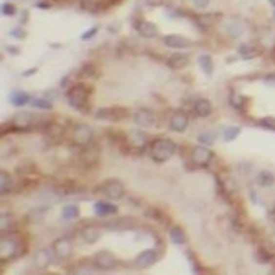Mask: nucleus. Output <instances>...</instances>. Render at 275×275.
<instances>
[{"instance_id": "4c0bfd02", "label": "nucleus", "mask_w": 275, "mask_h": 275, "mask_svg": "<svg viewBox=\"0 0 275 275\" xmlns=\"http://www.w3.org/2000/svg\"><path fill=\"white\" fill-rule=\"evenodd\" d=\"M79 76L81 78H96L98 76V69L93 63H84L79 68Z\"/></svg>"}, {"instance_id": "4468645a", "label": "nucleus", "mask_w": 275, "mask_h": 275, "mask_svg": "<svg viewBox=\"0 0 275 275\" xmlns=\"http://www.w3.org/2000/svg\"><path fill=\"white\" fill-rule=\"evenodd\" d=\"M73 244L68 237H59L53 242V252L59 260H66L71 255Z\"/></svg>"}, {"instance_id": "dca6fc26", "label": "nucleus", "mask_w": 275, "mask_h": 275, "mask_svg": "<svg viewBox=\"0 0 275 275\" xmlns=\"http://www.w3.org/2000/svg\"><path fill=\"white\" fill-rule=\"evenodd\" d=\"M255 257L260 264H265V262H270L275 257V244L270 241L262 242L260 246H257L255 251Z\"/></svg>"}, {"instance_id": "72a5a7b5", "label": "nucleus", "mask_w": 275, "mask_h": 275, "mask_svg": "<svg viewBox=\"0 0 275 275\" xmlns=\"http://www.w3.org/2000/svg\"><path fill=\"white\" fill-rule=\"evenodd\" d=\"M61 216H63V219H66V221L78 219V217H79V208H78L76 204H68V206L63 208Z\"/></svg>"}, {"instance_id": "6e6552de", "label": "nucleus", "mask_w": 275, "mask_h": 275, "mask_svg": "<svg viewBox=\"0 0 275 275\" xmlns=\"http://www.w3.org/2000/svg\"><path fill=\"white\" fill-rule=\"evenodd\" d=\"M96 119L107 120V122H119L127 117V109L125 107H101L96 111Z\"/></svg>"}, {"instance_id": "a19ab883", "label": "nucleus", "mask_w": 275, "mask_h": 275, "mask_svg": "<svg viewBox=\"0 0 275 275\" xmlns=\"http://www.w3.org/2000/svg\"><path fill=\"white\" fill-rule=\"evenodd\" d=\"M259 125L262 129L275 130V119L274 117H262V119L259 120Z\"/></svg>"}, {"instance_id": "7c9ffc66", "label": "nucleus", "mask_w": 275, "mask_h": 275, "mask_svg": "<svg viewBox=\"0 0 275 275\" xmlns=\"http://www.w3.org/2000/svg\"><path fill=\"white\" fill-rule=\"evenodd\" d=\"M195 20H196V23H198V27L201 30H208V28H211L213 25L216 23V15H213V14L196 15Z\"/></svg>"}, {"instance_id": "f704fd0d", "label": "nucleus", "mask_w": 275, "mask_h": 275, "mask_svg": "<svg viewBox=\"0 0 275 275\" xmlns=\"http://www.w3.org/2000/svg\"><path fill=\"white\" fill-rule=\"evenodd\" d=\"M241 135V127H236V125H231V127H226L222 130V140L224 142H233Z\"/></svg>"}, {"instance_id": "a211bd4d", "label": "nucleus", "mask_w": 275, "mask_h": 275, "mask_svg": "<svg viewBox=\"0 0 275 275\" xmlns=\"http://www.w3.org/2000/svg\"><path fill=\"white\" fill-rule=\"evenodd\" d=\"M163 43L173 50H185V48H190L193 45V41L181 37V35H167V37H163Z\"/></svg>"}, {"instance_id": "423d86ee", "label": "nucleus", "mask_w": 275, "mask_h": 275, "mask_svg": "<svg viewBox=\"0 0 275 275\" xmlns=\"http://www.w3.org/2000/svg\"><path fill=\"white\" fill-rule=\"evenodd\" d=\"M37 124H38V117L33 112H19L10 120V125L14 127V130H20V132L32 130Z\"/></svg>"}, {"instance_id": "ddd939ff", "label": "nucleus", "mask_w": 275, "mask_h": 275, "mask_svg": "<svg viewBox=\"0 0 275 275\" xmlns=\"http://www.w3.org/2000/svg\"><path fill=\"white\" fill-rule=\"evenodd\" d=\"M125 142L134 150H143L148 145V135L145 132H142V130H134V132H130L127 135Z\"/></svg>"}, {"instance_id": "f3484780", "label": "nucleus", "mask_w": 275, "mask_h": 275, "mask_svg": "<svg viewBox=\"0 0 275 275\" xmlns=\"http://www.w3.org/2000/svg\"><path fill=\"white\" fill-rule=\"evenodd\" d=\"M33 264H35V267H38L41 270L50 267V265L53 264V254H51L50 249H38L33 255Z\"/></svg>"}, {"instance_id": "864d4df0", "label": "nucleus", "mask_w": 275, "mask_h": 275, "mask_svg": "<svg viewBox=\"0 0 275 275\" xmlns=\"http://www.w3.org/2000/svg\"><path fill=\"white\" fill-rule=\"evenodd\" d=\"M38 71V68H32V69H27V71H23V76H32L33 73H37Z\"/></svg>"}, {"instance_id": "393cba45", "label": "nucleus", "mask_w": 275, "mask_h": 275, "mask_svg": "<svg viewBox=\"0 0 275 275\" xmlns=\"http://www.w3.org/2000/svg\"><path fill=\"white\" fill-rule=\"evenodd\" d=\"M168 66L172 68V69H183V68H186L188 66V63H190V55H186V53H175L172 55L168 58Z\"/></svg>"}, {"instance_id": "1a4fd4ad", "label": "nucleus", "mask_w": 275, "mask_h": 275, "mask_svg": "<svg viewBox=\"0 0 275 275\" xmlns=\"http://www.w3.org/2000/svg\"><path fill=\"white\" fill-rule=\"evenodd\" d=\"M93 264L98 270H112V269L117 267V259L112 252L99 251V252H96Z\"/></svg>"}, {"instance_id": "37998d69", "label": "nucleus", "mask_w": 275, "mask_h": 275, "mask_svg": "<svg viewBox=\"0 0 275 275\" xmlns=\"http://www.w3.org/2000/svg\"><path fill=\"white\" fill-rule=\"evenodd\" d=\"M224 190L228 195H233L237 191V183L234 181V178H226L224 180Z\"/></svg>"}, {"instance_id": "5701e85b", "label": "nucleus", "mask_w": 275, "mask_h": 275, "mask_svg": "<svg viewBox=\"0 0 275 275\" xmlns=\"http://www.w3.org/2000/svg\"><path fill=\"white\" fill-rule=\"evenodd\" d=\"M193 112L198 117H203V119H206L213 114V104L208 101V99H198L195 104H193Z\"/></svg>"}, {"instance_id": "09e8293b", "label": "nucleus", "mask_w": 275, "mask_h": 275, "mask_svg": "<svg viewBox=\"0 0 275 275\" xmlns=\"http://www.w3.org/2000/svg\"><path fill=\"white\" fill-rule=\"evenodd\" d=\"M5 51L8 55H20V50H19V46H12V45H8V46H5Z\"/></svg>"}, {"instance_id": "c03bdc74", "label": "nucleus", "mask_w": 275, "mask_h": 275, "mask_svg": "<svg viewBox=\"0 0 275 275\" xmlns=\"http://www.w3.org/2000/svg\"><path fill=\"white\" fill-rule=\"evenodd\" d=\"M215 138H216V134L206 132V134H201V135H199L198 140H199V143H203V145H211V143L215 142Z\"/></svg>"}, {"instance_id": "412c9836", "label": "nucleus", "mask_w": 275, "mask_h": 275, "mask_svg": "<svg viewBox=\"0 0 275 275\" xmlns=\"http://www.w3.org/2000/svg\"><path fill=\"white\" fill-rule=\"evenodd\" d=\"M46 213H48V206H38L30 209L27 215H25V222L27 224H40L46 217Z\"/></svg>"}, {"instance_id": "f8f14e48", "label": "nucleus", "mask_w": 275, "mask_h": 275, "mask_svg": "<svg viewBox=\"0 0 275 275\" xmlns=\"http://www.w3.org/2000/svg\"><path fill=\"white\" fill-rule=\"evenodd\" d=\"M157 260H158V252L154 251V249H147V251H142L140 254L135 257V267L148 269L154 264H157Z\"/></svg>"}, {"instance_id": "f03ea898", "label": "nucleus", "mask_w": 275, "mask_h": 275, "mask_svg": "<svg viewBox=\"0 0 275 275\" xmlns=\"http://www.w3.org/2000/svg\"><path fill=\"white\" fill-rule=\"evenodd\" d=\"M148 154H150V158L157 161V163H163V161H168L177 154V143L170 140V138H155L150 143Z\"/></svg>"}, {"instance_id": "f257e3e1", "label": "nucleus", "mask_w": 275, "mask_h": 275, "mask_svg": "<svg viewBox=\"0 0 275 275\" xmlns=\"http://www.w3.org/2000/svg\"><path fill=\"white\" fill-rule=\"evenodd\" d=\"M93 94V87L87 84H76L73 86L71 89L68 91L66 98H68V104L73 109L79 112H87V107H89V98Z\"/></svg>"}, {"instance_id": "9b49d317", "label": "nucleus", "mask_w": 275, "mask_h": 275, "mask_svg": "<svg viewBox=\"0 0 275 275\" xmlns=\"http://www.w3.org/2000/svg\"><path fill=\"white\" fill-rule=\"evenodd\" d=\"M188 124H190L188 114L183 111H175L172 117H170V129H172L173 132L183 134L186 129H188Z\"/></svg>"}, {"instance_id": "58836bf2", "label": "nucleus", "mask_w": 275, "mask_h": 275, "mask_svg": "<svg viewBox=\"0 0 275 275\" xmlns=\"http://www.w3.org/2000/svg\"><path fill=\"white\" fill-rule=\"evenodd\" d=\"M229 104L234 109H237V111H242L244 104H246V98L241 96V94H237V93H233V94H231V98H229Z\"/></svg>"}, {"instance_id": "cd10ccee", "label": "nucleus", "mask_w": 275, "mask_h": 275, "mask_svg": "<svg viewBox=\"0 0 275 275\" xmlns=\"http://www.w3.org/2000/svg\"><path fill=\"white\" fill-rule=\"evenodd\" d=\"M198 66L199 69L204 73V74H208V76H211L213 74V69H215V63H213V58L209 55H199L198 56Z\"/></svg>"}, {"instance_id": "ea45409f", "label": "nucleus", "mask_w": 275, "mask_h": 275, "mask_svg": "<svg viewBox=\"0 0 275 275\" xmlns=\"http://www.w3.org/2000/svg\"><path fill=\"white\" fill-rule=\"evenodd\" d=\"M145 216L150 217V219H154V221H158V222L163 221V213H161L158 208H154V206L147 209V211H145Z\"/></svg>"}, {"instance_id": "a878e982", "label": "nucleus", "mask_w": 275, "mask_h": 275, "mask_svg": "<svg viewBox=\"0 0 275 275\" xmlns=\"http://www.w3.org/2000/svg\"><path fill=\"white\" fill-rule=\"evenodd\" d=\"M8 101H10L12 106L21 107V106H25V104L30 102V96L25 93V91L17 89V91H12L10 93V96H8Z\"/></svg>"}, {"instance_id": "473e14b6", "label": "nucleus", "mask_w": 275, "mask_h": 275, "mask_svg": "<svg viewBox=\"0 0 275 275\" xmlns=\"http://www.w3.org/2000/svg\"><path fill=\"white\" fill-rule=\"evenodd\" d=\"M226 33H228L233 40H236V38H239L244 33V25L241 21H236V20L229 21V23L226 25Z\"/></svg>"}, {"instance_id": "aec40b11", "label": "nucleus", "mask_w": 275, "mask_h": 275, "mask_svg": "<svg viewBox=\"0 0 275 275\" xmlns=\"http://www.w3.org/2000/svg\"><path fill=\"white\" fill-rule=\"evenodd\" d=\"M237 55L242 59H254L262 55V48L259 45H254V43H242L237 50Z\"/></svg>"}, {"instance_id": "8fccbe9b", "label": "nucleus", "mask_w": 275, "mask_h": 275, "mask_svg": "<svg viewBox=\"0 0 275 275\" xmlns=\"http://www.w3.org/2000/svg\"><path fill=\"white\" fill-rule=\"evenodd\" d=\"M27 21H28V12H27V10H23V12H21V14H20V23H21V25H25V23H27Z\"/></svg>"}, {"instance_id": "49530a36", "label": "nucleus", "mask_w": 275, "mask_h": 275, "mask_svg": "<svg viewBox=\"0 0 275 275\" xmlns=\"http://www.w3.org/2000/svg\"><path fill=\"white\" fill-rule=\"evenodd\" d=\"M10 37L12 38H19V40H23L25 37H27V32H25L21 27H15L10 30Z\"/></svg>"}, {"instance_id": "6e6d98bb", "label": "nucleus", "mask_w": 275, "mask_h": 275, "mask_svg": "<svg viewBox=\"0 0 275 275\" xmlns=\"http://www.w3.org/2000/svg\"><path fill=\"white\" fill-rule=\"evenodd\" d=\"M272 215L275 216V203H274V208H272Z\"/></svg>"}, {"instance_id": "c85d7f7f", "label": "nucleus", "mask_w": 275, "mask_h": 275, "mask_svg": "<svg viewBox=\"0 0 275 275\" xmlns=\"http://www.w3.org/2000/svg\"><path fill=\"white\" fill-rule=\"evenodd\" d=\"M170 239H172V242L175 246H185L186 244V234L180 226H173V228L170 229Z\"/></svg>"}, {"instance_id": "79ce46f5", "label": "nucleus", "mask_w": 275, "mask_h": 275, "mask_svg": "<svg viewBox=\"0 0 275 275\" xmlns=\"http://www.w3.org/2000/svg\"><path fill=\"white\" fill-rule=\"evenodd\" d=\"M15 14H17V7L14 5V3H10V2H3L2 3V15L12 17V15H15Z\"/></svg>"}, {"instance_id": "7ed1b4c3", "label": "nucleus", "mask_w": 275, "mask_h": 275, "mask_svg": "<svg viewBox=\"0 0 275 275\" xmlns=\"http://www.w3.org/2000/svg\"><path fill=\"white\" fill-rule=\"evenodd\" d=\"M23 252H25V246L21 241L8 237V236L2 237V241H0V259L2 260H12L15 257H20Z\"/></svg>"}, {"instance_id": "3c124183", "label": "nucleus", "mask_w": 275, "mask_h": 275, "mask_svg": "<svg viewBox=\"0 0 275 275\" xmlns=\"http://www.w3.org/2000/svg\"><path fill=\"white\" fill-rule=\"evenodd\" d=\"M119 27H120V23H119V21H114V25H112V27H107V32L116 33L117 30H119Z\"/></svg>"}, {"instance_id": "c756f323", "label": "nucleus", "mask_w": 275, "mask_h": 275, "mask_svg": "<svg viewBox=\"0 0 275 275\" xmlns=\"http://www.w3.org/2000/svg\"><path fill=\"white\" fill-rule=\"evenodd\" d=\"M274 183H275V177L269 170H262V172L257 175V185L262 186V188H270Z\"/></svg>"}, {"instance_id": "bb28decb", "label": "nucleus", "mask_w": 275, "mask_h": 275, "mask_svg": "<svg viewBox=\"0 0 275 275\" xmlns=\"http://www.w3.org/2000/svg\"><path fill=\"white\" fill-rule=\"evenodd\" d=\"M14 190V180H12V175L8 172H0V195L5 196Z\"/></svg>"}, {"instance_id": "5fc2aeb1", "label": "nucleus", "mask_w": 275, "mask_h": 275, "mask_svg": "<svg viewBox=\"0 0 275 275\" xmlns=\"http://www.w3.org/2000/svg\"><path fill=\"white\" fill-rule=\"evenodd\" d=\"M68 81H69V76H64V78H63V81H61V87H66Z\"/></svg>"}, {"instance_id": "20e7f679", "label": "nucleus", "mask_w": 275, "mask_h": 275, "mask_svg": "<svg viewBox=\"0 0 275 275\" xmlns=\"http://www.w3.org/2000/svg\"><path fill=\"white\" fill-rule=\"evenodd\" d=\"M94 191H96V193H99V195H104L107 199H111V201H117V199H122V198H124V195H125L124 185H122L119 180H107V181H104L102 185H99Z\"/></svg>"}, {"instance_id": "e433bc0d", "label": "nucleus", "mask_w": 275, "mask_h": 275, "mask_svg": "<svg viewBox=\"0 0 275 275\" xmlns=\"http://www.w3.org/2000/svg\"><path fill=\"white\" fill-rule=\"evenodd\" d=\"M32 106L37 109H41V111H51V109H53V101H50V99H46V98H37V99H32Z\"/></svg>"}, {"instance_id": "4be33fe9", "label": "nucleus", "mask_w": 275, "mask_h": 275, "mask_svg": "<svg viewBox=\"0 0 275 275\" xmlns=\"http://www.w3.org/2000/svg\"><path fill=\"white\" fill-rule=\"evenodd\" d=\"M94 213L98 216H101V217H106V216H116L117 215V206L116 204H112V203H109V199L107 201H98L94 204Z\"/></svg>"}, {"instance_id": "0eeeda50", "label": "nucleus", "mask_w": 275, "mask_h": 275, "mask_svg": "<svg viewBox=\"0 0 275 275\" xmlns=\"http://www.w3.org/2000/svg\"><path fill=\"white\" fill-rule=\"evenodd\" d=\"M213 157H215V154H213V152L209 150L206 145L199 143V145H196V147L191 148L190 160L193 161L196 167H208V165L211 163Z\"/></svg>"}, {"instance_id": "b1692460", "label": "nucleus", "mask_w": 275, "mask_h": 275, "mask_svg": "<svg viewBox=\"0 0 275 275\" xmlns=\"http://www.w3.org/2000/svg\"><path fill=\"white\" fill-rule=\"evenodd\" d=\"M98 158H99V148L94 147L93 143L82 148L81 160H82V163H84V165H87V167H93L96 161H98Z\"/></svg>"}, {"instance_id": "603ef678", "label": "nucleus", "mask_w": 275, "mask_h": 275, "mask_svg": "<svg viewBox=\"0 0 275 275\" xmlns=\"http://www.w3.org/2000/svg\"><path fill=\"white\" fill-rule=\"evenodd\" d=\"M37 7H38V8H43V10H48V8H50L51 5H50L48 2H38Z\"/></svg>"}, {"instance_id": "6ab92c4d", "label": "nucleus", "mask_w": 275, "mask_h": 275, "mask_svg": "<svg viewBox=\"0 0 275 275\" xmlns=\"http://www.w3.org/2000/svg\"><path fill=\"white\" fill-rule=\"evenodd\" d=\"M79 236H81V239H82V242H86V244H96L101 239V229L99 228H96L94 224H86L84 228H82L79 231Z\"/></svg>"}, {"instance_id": "9d476101", "label": "nucleus", "mask_w": 275, "mask_h": 275, "mask_svg": "<svg viewBox=\"0 0 275 275\" xmlns=\"http://www.w3.org/2000/svg\"><path fill=\"white\" fill-rule=\"evenodd\" d=\"M134 122L135 125H138L142 129H150L157 125V117L148 109H138V111L134 112Z\"/></svg>"}, {"instance_id": "4d7b16f0", "label": "nucleus", "mask_w": 275, "mask_h": 275, "mask_svg": "<svg viewBox=\"0 0 275 275\" xmlns=\"http://www.w3.org/2000/svg\"><path fill=\"white\" fill-rule=\"evenodd\" d=\"M269 2H270V3H272V5L275 7V0H269Z\"/></svg>"}, {"instance_id": "2f4dec72", "label": "nucleus", "mask_w": 275, "mask_h": 275, "mask_svg": "<svg viewBox=\"0 0 275 275\" xmlns=\"http://www.w3.org/2000/svg\"><path fill=\"white\" fill-rule=\"evenodd\" d=\"M135 222L132 217H122V219H114L112 222H106V228L109 229H130L134 228Z\"/></svg>"}, {"instance_id": "c9c22d12", "label": "nucleus", "mask_w": 275, "mask_h": 275, "mask_svg": "<svg viewBox=\"0 0 275 275\" xmlns=\"http://www.w3.org/2000/svg\"><path fill=\"white\" fill-rule=\"evenodd\" d=\"M15 228V219L10 215H2V221H0V229H2V234H10Z\"/></svg>"}, {"instance_id": "a18cd8bd", "label": "nucleus", "mask_w": 275, "mask_h": 275, "mask_svg": "<svg viewBox=\"0 0 275 275\" xmlns=\"http://www.w3.org/2000/svg\"><path fill=\"white\" fill-rule=\"evenodd\" d=\"M98 32H99V27H91L89 30H86V32L82 33L79 38L82 41H89V40H93L96 35H98Z\"/></svg>"}, {"instance_id": "39448f33", "label": "nucleus", "mask_w": 275, "mask_h": 275, "mask_svg": "<svg viewBox=\"0 0 275 275\" xmlns=\"http://www.w3.org/2000/svg\"><path fill=\"white\" fill-rule=\"evenodd\" d=\"M93 137H94L93 129H91L89 125H86V124L76 125V127L73 129V134H71L73 143L76 147H81V148L91 145V143H93Z\"/></svg>"}, {"instance_id": "2eb2a0df", "label": "nucleus", "mask_w": 275, "mask_h": 275, "mask_svg": "<svg viewBox=\"0 0 275 275\" xmlns=\"http://www.w3.org/2000/svg\"><path fill=\"white\" fill-rule=\"evenodd\" d=\"M134 27L142 38H148V40H152V38L158 37V27H157L155 23H152V21L138 20L137 23H134Z\"/></svg>"}, {"instance_id": "de8ad7c7", "label": "nucleus", "mask_w": 275, "mask_h": 275, "mask_svg": "<svg viewBox=\"0 0 275 275\" xmlns=\"http://www.w3.org/2000/svg\"><path fill=\"white\" fill-rule=\"evenodd\" d=\"M209 2H211V0H191V3H193L196 8H201V10L209 5Z\"/></svg>"}]
</instances>
